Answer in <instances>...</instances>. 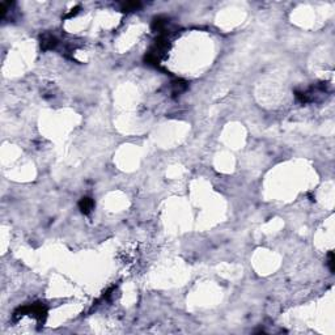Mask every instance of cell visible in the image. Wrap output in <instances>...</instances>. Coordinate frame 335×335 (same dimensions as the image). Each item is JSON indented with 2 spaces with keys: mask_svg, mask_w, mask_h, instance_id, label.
<instances>
[{
  "mask_svg": "<svg viewBox=\"0 0 335 335\" xmlns=\"http://www.w3.org/2000/svg\"><path fill=\"white\" fill-rule=\"evenodd\" d=\"M80 207H81L83 212L88 214V212H89V211L92 210V207H93V202H92L89 198H84V199L81 200V203H80Z\"/></svg>",
  "mask_w": 335,
  "mask_h": 335,
  "instance_id": "1",
  "label": "cell"
},
{
  "mask_svg": "<svg viewBox=\"0 0 335 335\" xmlns=\"http://www.w3.org/2000/svg\"><path fill=\"white\" fill-rule=\"evenodd\" d=\"M139 6H140L139 3H127L125 6V9H127V11H132V9H136Z\"/></svg>",
  "mask_w": 335,
  "mask_h": 335,
  "instance_id": "2",
  "label": "cell"
}]
</instances>
